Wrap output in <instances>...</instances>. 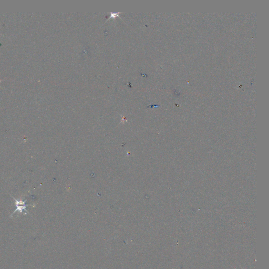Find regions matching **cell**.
Instances as JSON below:
<instances>
[{
	"mask_svg": "<svg viewBox=\"0 0 269 269\" xmlns=\"http://www.w3.org/2000/svg\"><path fill=\"white\" fill-rule=\"evenodd\" d=\"M2 80H0V82H2Z\"/></svg>",
	"mask_w": 269,
	"mask_h": 269,
	"instance_id": "2",
	"label": "cell"
},
{
	"mask_svg": "<svg viewBox=\"0 0 269 269\" xmlns=\"http://www.w3.org/2000/svg\"><path fill=\"white\" fill-rule=\"evenodd\" d=\"M15 200L16 201V204H16V209L14 213H15L16 211H20V213H21L23 210L26 211H27L26 210V208L28 205L25 204V201H18V200L16 199H15Z\"/></svg>",
	"mask_w": 269,
	"mask_h": 269,
	"instance_id": "1",
	"label": "cell"
}]
</instances>
